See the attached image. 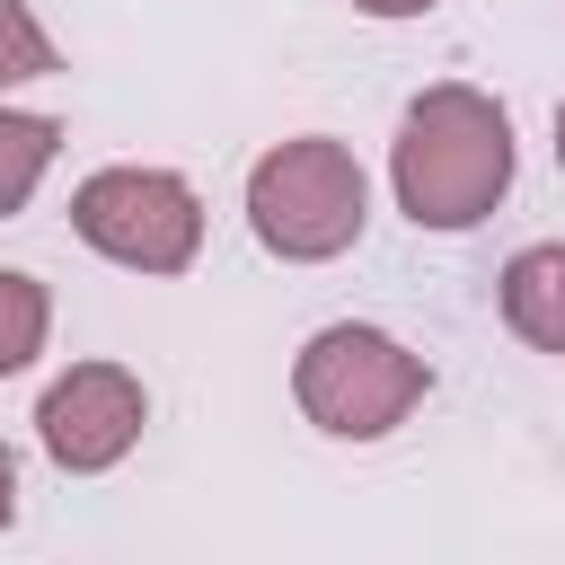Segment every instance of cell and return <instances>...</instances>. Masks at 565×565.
Returning <instances> with one entry per match:
<instances>
[{"instance_id":"cell-1","label":"cell","mask_w":565,"mask_h":565,"mask_svg":"<svg viewBox=\"0 0 565 565\" xmlns=\"http://www.w3.org/2000/svg\"><path fill=\"white\" fill-rule=\"evenodd\" d=\"M388 185H397V212L415 230H477L512 194V115L468 79L424 88L397 115Z\"/></svg>"},{"instance_id":"cell-2","label":"cell","mask_w":565,"mask_h":565,"mask_svg":"<svg viewBox=\"0 0 565 565\" xmlns=\"http://www.w3.org/2000/svg\"><path fill=\"white\" fill-rule=\"evenodd\" d=\"M371 221V185H362V159L327 132H300V141H274L256 168H247V230L282 256V265H327L362 238Z\"/></svg>"},{"instance_id":"cell-3","label":"cell","mask_w":565,"mask_h":565,"mask_svg":"<svg viewBox=\"0 0 565 565\" xmlns=\"http://www.w3.org/2000/svg\"><path fill=\"white\" fill-rule=\"evenodd\" d=\"M424 388H433L424 353H406L388 327H362V318L318 327V335L300 344V362H291L300 415H309L318 433H335V441H380V433H397V424L424 406Z\"/></svg>"},{"instance_id":"cell-4","label":"cell","mask_w":565,"mask_h":565,"mask_svg":"<svg viewBox=\"0 0 565 565\" xmlns=\"http://www.w3.org/2000/svg\"><path fill=\"white\" fill-rule=\"evenodd\" d=\"M71 230L132 274H185L203 247V194L177 168H97L71 194Z\"/></svg>"},{"instance_id":"cell-5","label":"cell","mask_w":565,"mask_h":565,"mask_svg":"<svg viewBox=\"0 0 565 565\" xmlns=\"http://www.w3.org/2000/svg\"><path fill=\"white\" fill-rule=\"evenodd\" d=\"M141 424H150V397H141V380H132L124 362H71V371L44 388V406H35V441H44V459L71 468V477L115 468V459L141 441Z\"/></svg>"},{"instance_id":"cell-6","label":"cell","mask_w":565,"mask_h":565,"mask_svg":"<svg viewBox=\"0 0 565 565\" xmlns=\"http://www.w3.org/2000/svg\"><path fill=\"white\" fill-rule=\"evenodd\" d=\"M503 327L539 353H565V238H539L503 265Z\"/></svg>"},{"instance_id":"cell-7","label":"cell","mask_w":565,"mask_h":565,"mask_svg":"<svg viewBox=\"0 0 565 565\" xmlns=\"http://www.w3.org/2000/svg\"><path fill=\"white\" fill-rule=\"evenodd\" d=\"M53 150H62V124H53V115H18V106H0V221L26 212V194H35L44 168H53Z\"/></svg>"},{"instance_id":"cell-8","label":"cell","mask_w":565,"mask_h":565,"mask_svg":"<svg viewBox=\"0 0 565 565\" xmlns=\"http://www.w3.org/2000/svg\"><path fill=\"white\" fill-rule=\"evenodd\" d=\"M44 327H53V300L35 274L0 265V380H18L35 353H44Z\"/></svg>"},{"instance_id":"cell-9","label":"cell","mask_w":565,"mask_h":565,"mask_svg":"<svg viewBox=\"0 0 565 565\" xmlns=\"http://www.w3.org/2000/svg\"><path fill=\"white\" fill-rule=\"evenodd\" d=\"M44 71H53V35L35 26V9H26V0H0V88L44 79Z\"/></svg>"},{"instance_id":"cell-10","label":"cell","mask_w":565,"mask_h":565,"mask_svg":"<svg viewBox=\"0 0 565 565\" xmlns=\"http://www.w3.org/2000/svg\"><path fill=\"white\" fill-rule=\"evenodd\" d=\"M18 521V459H9V441H0V530Z\"/></svg>"},{"instance_id":"cell-11","label":"cell","mask_w":565,"mask_h":565,"mask_svg":"<svg viewBox=\"0 0 565 565\" xmlns=\"http://www.w3.org/2000/svg\"><path fill=\"white\" fill-rule=\"evenodd\" d=\"M353 9H362V18H424L433 0H353Z\"/></svg>"},{"instance_id":"cell-12","label":"cell","mask_w":565,"mask_h":565,"mask_svg":"<svg viewBox=\"0 0 565 565\" xmlns=\"http://www.w3.org/2000/svg\"><path fill=\"white\" fill-rule=\"evenodd\" d=\"M556 168H565V97H556Z\"/></svg>"}]
</instances>
